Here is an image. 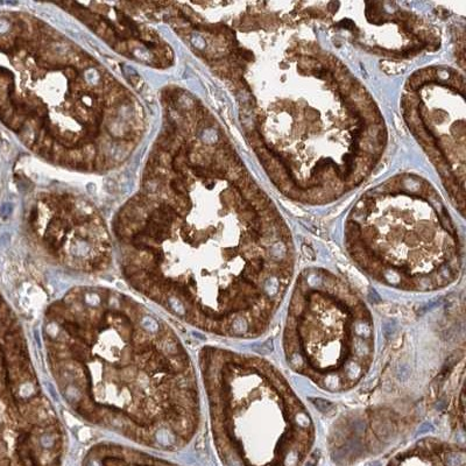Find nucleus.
I'll return each mask as SVG.
<instances>
[{
    "instance_id": "f257e3e1",
    "label": "nucleus",
    "mask_w": 466,
    "mask_h": 466,
    "mask_svg": "<svg viewBox=\"0 0 466 466\" xmlns=\"http://www.w3.org/2000/svg\"><path fill=\"white\" fill-rule=\"evenodd\" d=\"M216 440L232 466L253 451L262 466H291L311 446L309 413L272 363L219 349L202 356Z\"/></svg>"
},
{
    "instance_id": "f03ea898",
    "label": "nucleus",
    "mask_w": 466,
    "mask_h": 466,
    "mask_svg": "<svg viewBox=\"0 0 466 466\" xmlns=\"http://www.w3.org/2000/svg\"><path fill=\"white\" fill-rule=\"evenodd\" d=\"M284 350L291 369L322 389H352L367 374L374 354L371 312L343 279L306 269L290 297Z\"/></svg>"
}]
</instances>
